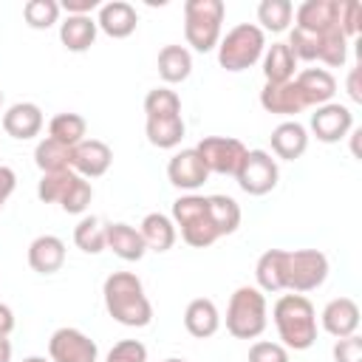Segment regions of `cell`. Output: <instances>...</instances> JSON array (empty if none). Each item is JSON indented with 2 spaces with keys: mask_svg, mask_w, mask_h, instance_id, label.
Listing matches in <instances>:
<instances>
[{
  "mask_svg": "<svg viewBox=\"0 0 362 362\" xmlns=\"http://www.w3.org/2000/svg\"><path fill=\"white\" fill-rule=\"evenodd\" d=\"M102 297H105V308L107 314L127 328H144L153 320V305L144 294L141 280L133 272H113L105 277L102 286Z\"/></svg>",
  "mask_w": 362,
  "mask_h": 362,
  "instance_id": "1",
  "label": "cell"
},
{
  "mask_svg": "<svg viewBox=\"0 0 362 362\" xmlns=\"http://www.w3.org/2000/svg\"><path fill=\"white\" fill-rule=\"evenodd\" d=\"M280 345L288 351H308L317 342V308L305 294H283L272 308Z\"/></svg>",
  "mask_w": 362,
  "mask_h": 362,
  "instance_id": "2",
  "label": "cell"
},
{
  "mask_svg": "<svg viewBox=\"0 0 362 362\" xmlns=\"http://www.w3.org/2000/svg\"><path fill=\"white\" fill-rule=\"evenodd\" d=\"M269 325L266 294L257 286H240L226 305V331L235 339H257Z\"/></svg>",
  "mask_w": 362,
  "mask_h": 362,
  "instance_id": "3",
  "label": "cell"
},
{
  "mask_svg": "<svg viewBox=\"0 0 362 362\" xmlns=\"http://www.w3.org/2000/svg\"><path fill=\"white\" fill-rule=\"evenodd\" d=\"M226 17L223 0H187L184 3V37L198 54L218 48L221 25Z\"/></svg>",
  "mask_w": 362,
  "mask_h": 362,
  "instance_id": "4",
  "label": "cell"
},
{
  "mask_svg": "<svg viewBox=\"0 0 362 362\" xmlns=\"http://www.w3.org/2000/svg\"><path fill=\"white\" fill-rule=\"evenodd\" d=\"M263 51H266V34L255 23H240L221 37L218 62H221V68L238 74V71H246L255 62H260Z\"/></svg>",
  "mask_w": 362,
  "mask_h": 362,
  "instance_id": "5",
  "label": "cell"
},
{
  "mask_svg": "<svg viewBox=\"0 0 362 362\" xmlns=\"http://www.w3.org/2000/svg\"><path fill=\"white\" fill-rule=\"evenodd\" d=\"M331 266L320 249H294L286 252V291L305 294L325 283Z\"/></svg>",
  "mask_w": 362,
  "mask_h": 362,
  "instance_id": "6",
  "label": "cell"
},
{
  "mask_svg": "<svg viewBox=\"0 0 362 362\" xmlns=\"http://www.w3.org/2000/svg\"><path fill=\"white\" fill-rule=\"evenodd\" d=\"M238 187L246 195H266L277 187L280 181V167L277 158H272L269 150H246L238 173H235Z\"/></svg>",
  "mask_w": 362,
  "mask_h": 362,
  "instance_id": "7",
  "label": "cell"
},
{
  "mask_svg": "<svg viewBox=\"0 0 362 362\" xmlns=\"http://www.w3.org/2000/svg\"><path fill=\"white\" fill-rule=\"evenodd\" d=\"M198 156L204 158L206 170L209 173H218V175H232L238 173L243 156H246V144L240 139H232V136H206L195 144Z\"/></svg>",
  "mask_w": 362,
  "mask_h": 362,
  "instance_id": "8",
  "label": "cell"
},
{
  "mask_svg": "<svg viewBox=\"0 0 362 362\" xmlns=\"http://www.w3.org/2000/svg\"><path fill=\"white\" fill-rule=\"evenodd\" d=\"M99 348L96 342L82 334L79 328H57L48 339V359L51 362H96Z\"/></svg>",
  "mask_w": 362,
  "mask_h": 362,
  "instance_id": "9",
  "label": "cell"
},
{
  "mask_svg": "<svg viewBox=\"0 0 362 362\" xmlns=\"http://www.w3.org/2000/svg\"><path fill=\"white\" fill-rule=\"evenodd\" d=\"M351 130H354V113H351L348 105L328 102V105H320V107L311 113V133H314L317 141H322V144H337V141H342Z\"/></svg>",
  "mask_w": 362,
  "mask_h": 362,
  "instance_id": "10",
  "label": "cell"
},
{
  "mask_svg": "<svg viewBox=\"0 0 362 362\" xmlns=\"http://www.w3.org/2000/svg\"><path fill=\"white\" fill-rule=\"evenodd\" d=\"M167 178L175 189H184V192H195L198 187L206 184L209 178V170L204 164V158L198 156L195 147H187V150H178L170 164H167Z\"/></svg>",
  "mask_w": 362,
  "mask_h": 362,
  "instance_id": "11",
  "label": "cell"
},
{
  "mask_svg": "<svg viewBox=\"0 0 362 362\" xmlns=\"http://www.w3.org/2000/svg\"><path fill=\"white\" fill-rule=\"evenodd\" d=\"M113 150L99 139H82L76 147H71V170L82 178H99L110 170Z\"/></svg>",
  "mask_w": 362,
  "mask_h": 362,
  "instance_id": "12",
  "label": "cell"
},
{
  "mask_svg": "<svg viewBox=\"0 0 362 362\" xmlns=\"http://www.w3.org/2000/svg\"><path fill=\"white\" fill-rule=\"evenodd\" d=\"M339 25V0H305L294 8V28L325 34Z\"/></svg>",
  "mask_w": 362,
  "mask_h": 362,
  "instance_id": "13",
  "label": "cell"
},
{
  "mask_svg": "<svg viewBox=\"0 0 362 362\" xmlns=\"http://www.w3.org/2000/svg\"><path fill=\"white\" fill-rule=\"evenodd\" d=\"M320 325L325 334H331L334 339L351 337L359 328V305L351 297H334L322 314H320Z\"/></svg>",
  "mask_w": 362,
  "mask_h": 362,
  "instance_id": "14",
  "label": "cell"
},
{
  "mask_svg": "<svg viewBox=\"0 0 362 362\" xmlns=\"http://www.w3.org/2000/svg\"><path fill=\"white\" fill-rule=\"evenodd\" d=\"M96 25H99V31H105L107 37L124 40V37H130V34L136 31L139 14H136V8H133L127 0H110V3H102V6H99Z\"/></svg>",
  "mask_w": 362,
  "mask_h": 362,
  "instance_id": "15",
  "label": "cell"
},
{
  "mask_svg": "<svg viewBox=\"0 0 362 362\" xmlns=\"http://www.w3.org/2000/svg\"><path fill=\"white\" fill-rule=\"evenodd\" d=\"M294 85L303 93L308 107L328 105L334 99V93H337V79L325 68H303L300 74H294Z\"/></svg>",
  "mask_w": 362,
  "mask_h": 362,
  "instance_id": "16",
  "label": "cell"
},
{
  "mask_svg": "<svg viewBox=\"0 0 362 362\" xmlns=\"http://www.w3.org/2000/svg\"><path fill=\"white\" fill-rule=\"evenodd\" d=\"M260 107L266 113H277V116H297L303 113L308 105L303 99V93L297 90L294 79L291 82H280V85H263L260 90Z\"/></svg>",
  "mask_w": 362,
  "mask_h": 362,
  "instance_id": "17",
  "label": "cell"
},
{
  "mask_svg": "<svg viewBox=\"0 0 362 362\" xmlns=\"http://www.w3.org/2000/svg\"><path fill=\"white\" fill-rule=\"evenodd\" d=\"M42 110L34 102H17L3 113V130L17 139V141H28L34 136H40L42 130Z\"/></svg>",
  "mask_w": 362,
  "mask_h": 362,
  "instance_id": "18",
  "label": "cell"
},
{
  "mask_svg": "<svg viewBox=\"0 0 362 362\" xmlns=\"http://www.w3.org/2000/svg\"><path fill=\"white\" fill-rule=\"evenodd\" d=\"M105 249H110L116 257H122V260H127V263L141 260L144 252H147V246H144L139 229L130 226V223H122V221L105 223Z\"/></svg>",
  "mask_w": 362,
  "mask_h": 362,
  "instance_id": "19",
  "label": "cell"
},
{
  "mask_svg": "<svg viewBox=\"0 0 362 362\" xmlns=\"http://www.w3.org/2000/svg\"><path fill=\"white\" fill-rule=\"evenodd\" d=\"M28 266L37 274H54L65 266V243L57 235H40L28 243Z\"/></svg>",
  "mask_w": 362,
  "mask_h": 362,
  "instance_id": "20",
  "label": "cell"
},
{
  "mask_svg": "<svg viewBox=\"0 0 362 362\" xmlns=\"http://www.w3.org/2000/svg\"><path fill=\"white\" fill-rule=\"evenodd\" d=\"M272 153L283 161H294L305 153L308 147V130L297 119H286L272 130Z\"/></svg>",
  "mask_w": 362,
  "mask_h": 362,
  "instance_id": "21",
  "label": "cell"
},
{
  "mask_svg": "<svg viewBox=\"0 0 362 362\" xmlns=\"http://www.w3.org/2000/svg\"><path fill=\"white\" fill-rule=\"evenodd\" d=\"M96 34H99V25H96V17H90V14H82V17L68 14L59 23V42L74 54L88 51L96 42Z\"/></svg>",
  "mask_w": 362,
  "mask_h": 362,
  "instance_id": "22",
  "label": "cell"
},
{
  "mask_svg": "<svg viewBox=\"0 0 362 362\" xmlns=\"http://www.w3.org/2000/svg\"><path fill=\"white\" fill-rule=\"evenodd\" d=\"M255 280L263 294L286 291V249H266L257 257Z\"/></svg>",
  "mask_w": 362,
  "mask_h": 362,
  "instance_id": "23",
  "label": "cell"
},
{
  "mask_svg": "<svg viewBox=\"0 0 362 362\" xmlns=\"http://www.w3.org/2000/svg\"><path fill=\"white\" fill-rule=\"evenodd\" d=\"M184 328L189 337L195 339H206L212 337L218 328H221V314H218V305L209 300V297H195L187 311H184Z\"/></svg>",
  "mask_w": 362,
  "mask_h": 362,
  "instance_id": "24",
  "label": "cell"
},
{
  "mask_svg": "<svg viewBox=\"0 0 362 362\" xmlns=\"http://www.w3.org/2000/svg\"><path fill=\"white\" fill-rule=\"evenodd\" d=\"M263 76L269 85H280V82H291L294 79V71H297V59L291 54V48L286 42H272L263 57Z\"/></svg>",
  "mask_w": 362,
  "mask_h": 362,
  "instance_id": "25",
  "label": "cell"
},
{
  "mask_svg": "<svg viewBox=\"0 0 362 362\" xmlns=\"http://www.w3.org/2000/svg\"><path fill=\"white\" fill-rule=\"evenodd\" d=\"M139 235H141L144 246L153 249V252H170L173 243H175V238H178L173 218L164 215V212H150V215H144V221H141V226H139Z\"/></svg>",
  "mask_w": 362,
  "mask_h": 362,
  "instance_id": "26",
  "label": "cell"
},
{
  "mask_svg": "<svg viewBox=\"0 0 362 362\" xmlns=\"http://www.w3.org/2000/svg\"><path fill=\"white\" fill-rule=\"evenodd\" d=\"M158 76L167 85H178L192 74V54L184 45H164L158 51Z\"/></svg>",
  "mask_w": 362,
  "mask_h": 362,
  "instance_id": "27",
  "label": "cell"
},
{
  "mask_svg": "<svg viewBox=\"0 0 362 362\" xmlns=\"http://www.w3.org/2000/svg\"><path fill=\"white\" fill-rule=\"evenodd\" d=\"M206 212H209V221H212L218 238L238 232V226H240V206H238L235 198H229V195H206Z\"/></svg>",
  "mask_w": 362,
  "mask_h": 362,
  "instance_id": "28",
  "label": "cell"
},
{
  "mask_svg": "<svg viewBox=\"0 0 362 362\" xmlns=\"http://www.w3.org/2000/svg\"><path fill=\"white\" fill-rule=\"evenodd\" d=\"M144 133H147V141L158 150H173L181 144L184 133H187V124L181 116H167V119H147L144 124Z\"/></svg>",
  "mask_w": 362,
  "mask_h": 362,
  "instance_id": "29",
  "label": "cell"
},
{
  "mask_svg": "<svg viewBox=\"0 0 362 362\" xmlns=\"http://www.w3.org/2000/svg\"><path fill=\"white\" fill-rule=\"evenodd\" d=\"M34 164L40 167V173H62L71 170V147L54 141V139H40L34 147Z\"/></svg>",
  "mask_w": 362,
  "mask_h": 362,
  "instance_id": "30",
  "label": "cell"
},
{
  "mask_svg": "<svg viewBox=\"0 0 362 362\" xmlns=\"http://www.w3.org/2000/svg\"><path fill=\"white\" fill-rule=\"evenodd\" d=\"M291 20H294V6H291V0H263L260 6H257V28L266 34V31H272V34H280V31H286L288 25H291Z\"/></svg>",
  "mask_w": 362,
  "mask_h": 362,
  "instance_id": "31",
  "label": "cell"
},
{
  "mask_svg": "<svg viewBox=\"0 0 362 362\" xmlns=\"http://www.w3.org/2000/svg\"><path fill=\"white\" fill-rule=\"evenodd\" d=\"M88 133V122L79 113H57L48 122V139L65 144V147H76Z\"/></svg>",
  "mask_w": 362,
  "mask_h": 362,
  "instance_id": "32",
  "label": "cell"
},
{
  "mask_svg": "<svg viewBox=\"0 0 362 362\" xmlns=\"http://www.w3.org/2000/svg\"><path fill=\"white\" fill-rule=\"evenodd\" d=\"M74 243L76 249H82L85 255H99L105 252V223L96 215H85L76 226H74Z\"/></svg>",
  "mask_w": 362,
  "mask_h": 362,
  "instance_id": "33",
  "label": "cell"
},
{
  "mask_svg": "<svg viewBox=\"0 0 362 362\" xmlns=\"http://www.w3.org/2000/svg\"><path fill=\"white\" fill-rule=\"evenodd\" d=\"M320 62H325L328 68H342L348 59V37L342 34V28H331L325 34H320Z\"/></svg>",
  "mask_w": 362,
  "mask_h": 362,
  "instance_id": "34",
  "label": "cell"
},
{
  "mask_svg": "<svg viewBox=\"0 0 362 362\" xmlns=\"http://www.w3.org/2000/svg\"><path fill=\"white\" fill-rule=\"evenodd\" d=\"M144 113L147 119H167V116H181V99L170 88H153L144 96Z\"/></svg>",
  "mask_w": 362,
  "mask_h": 362,
  "instance_id": "35",
  "label": "cell"
},
{
  "mask_svg": "<svg viewBox=\"0 0 362 362\" xmlns=\"http://www.w3.org/2000/svg\"><path fill=\"white\" fill-rule=\"evenodd\" d=\"M59 11L62 8H59L57 0H28L23 6V20H25L28 28L42 31V28H51L59 20Z\"/></svg>",
  "mask_w": 362,
  "mask_h": 362,
  "instance_id": "36",
  "label": "cell"
},
{
  "mask_svg": "<svg viewBox=\"0 0 362 362\" xmlns=\"http://www.w3.org/2000/svg\"><path fill=\"white\" fill-rule=\"evenodd\" d=\"M181 238H184V243H189V246H195V249L212 246V243L218 240V232H215V226H212V221H209V212H204V215H198V218L181 223Z\"/></svg>",
  "mask_w": 362,
  "mask_h": 362,
  "instance_id": "37",
  "label": "cell"
},
{
  "mask_svg": "<svg viewBox=\"0 0 362 362\" xmlns=\"http://www.w3.org/2000/svg\"><path fill=\"white\" fill-rule=\"evenodd\" d=\"M74 175H76L74 170L45 173V175L40 178V184H37V198H40L42 204H59V201H62V195H65V189L71 187Z\"/></svg>",
  "mask_w": 362,
  "mask_h": 362,
  "instance_id": "38",
  "label": "cell"
},
{
  "mask_svg": "<svg viewBox=\"0 0 362 362\" xmlns=\"http://www.w3.org/2000/svg\"><path fill=\"white\" fill-rule=\"evenodd\" d=\"M90 198H93V187H90V181L82 178V175H74L71 187L65 189V195H62V201H59V206H62V212H68V215H79V212L88 209Z\"/></svg>",
  "mask_w": 362,
  "mask_h": 362,
  "instance_id": "39",
  "label": "cell"
},
{
  "mask_svg": "<svg viewBox=\"0 0 362 362\" xmlns=\"http://www.w3.org/2000/svg\"><path fill=\"white\" fill-rule=\"evenodd\" d=\"M105 362H147V348L139 339H122L107 351Z\"/></svg>",
  "mask_w": 362,
  "mask_h": 362,
  "instance_id": "40",
  "label": "cell"
},
{
  "mask_svg": "<svg viewBox=\"0 0 362 362\" xmlns=\"http://www.w3.org/2000/svg\"><path fill=\"white\" fill-rule=\"evenodd\" d=\"M249 362H288V348H283L280 342L257 339L249 348Z\"/></svg>",
  "mask_w": 362,
  "mask_h": 362,
  "instance_id": "41",
  "label": "cell"
},
{
  "mask_svg": "<svg viewBox=\"0 0 362 362\" xmlns=\"http://www.w3.org/2000/svg\"><path fill=\"white\" fill-rule=\"evenodd\" d=\"M359 20H362V6L356 0H339V28L348 40L359 34Z\"/></svg>",
  "mask_w": 362,
  "mask_h": 362,
  "instance_id": "42",
  "label": "cell"
},
{
  "mask_svg": "<svg viewBox=\"0 0 362 362\" xmlns=\"http://www.w3.org/2000/svg\"><path fill=\"white\" fill-rule=\"evenodd\" d=\"M331 354H334V362H362V337L351 334V337L337 339Z\"/></svg>",
  "mask_w": 362,
  "mask_h": 362,
  "instance_id": "43",
  "label": "cell"
},
{
  "mask_svg": "<svg viewBox=\"0 0 362 362\" xmlns=\"http://www.w3.org/2000/svg\"><path fill=\"white\" fill-rule=\"evenodd\" d=\"M99 0H62L59 3V8L65 11V14H93V11H99Z\"/></svg>",
  "mask_w": 362,
  "mask_h": 362,
  "instance_id": "44",
  "label": "cell"
},
{
  "mask_svg": "<svg viewBox=\"0 0 362 362\" xmlns=\"http://www.w3.org/2000/svg\"><path fill=\"white\" fill-rule=\"evenodd\" d=\"M14 187H17V175H14V170L6 167V164H0V209H3V204L11 198Z\"/></svg>",
  "mask_w": 362,
  "mask_h": 362,
  "instance_id": "45",
  "label": "cell"
},
{
  "mask_svg": "<svg viewBox=\"0 0 362 362\" xmlns=\"http://www.w3.org/2000/svg\"><path fill=\"white\" fill-rule=\"evenodd\" d=\"M348 96H351V102H362V88H359V65H354V68H351V74H348Z\"/></svg>",
  "mask_w": 362,
  "mask_h": 362,
  "instance_id": "46",
  "label": "cell"
},
{
  "mask_svg": "<svg viewBox=\"0 0 362 362\" xmlns=\"http://www.w3.org/2000/svg\"><path fill=\"white\" fill-rule=\"evenodd\" d=\"M11 331H14V311L6 303H0V337H8Z\"/></svg>",
  "mask_w": 362,
  "mask_h": 362,
  "instance_id": "47",
  "label": "cell"
},
{
  "mask_svg": "<svg viewBox=\"0 0 362 362\" xmlns=\"http://www.w3.org/2000/svg\"><path fill=\"white\" fill-rule=\"evenodd\" d=\"M0 362H11V342H8V337H0Z\"/></svg>",
  "mask_w": 362,
  "mask_h": 362,
  "instance_id": "48",
  "label": "cell"
},
{
  "mask_svg": "<svg viewBox=\"0 0 362 362\" xmlns=\"http://www.w3.org/2000/svg\"><path fill=\"white\" fill-rule=\"evenodd\" d=\"M359 136H362V130L354 127V130H351V150H354V156H359Z\"/></svg>",
  "mask_w": 362,
  "mask_h": 362,
  "instance_id": "49",
  "label": "cell"
},
{
  "mask_svg": "<svg viewBox=\"0 0 362 362\" xmlns=\"http://www.w3.org/2000/svg\"><path fill=\"white\" fill-rule=\"evenodd\" d=\"M23 362H51V359H45V356H25Z\"/></svg>",
  "mask_w": 362,
  "mask_h": 362,
  "instance_id": "50",
  "label": "cell"
},
{
  "mask_svg": "<svg viewBox=\"0 0 362 362\" xmlns=\"http://www.w3.org/2000/svg\"><path fill=\"white\" fill-rule=\"evenodd\" d=\"M164 362H187V359H178V356H170V359H164Z\"/></svg>",
  "mask_w": 362,
  "mask_h": 362,
  "instance_id": "51",
  "label": "cell"
},
{
  "mask_svg": "<svg viewBox=\"0 0 362 362\" xmlns=\"http://www.w3.org/2000/svg\"><path fill=\"white\" fill-rule=\"evenodd\" d=\"M0 105H3V90H0Z\"/></svg>",
  "mask_w": 362,
  "mask_h": 362,
  "instance_id": "52",
  "label": "cell"
}]
</instances>
